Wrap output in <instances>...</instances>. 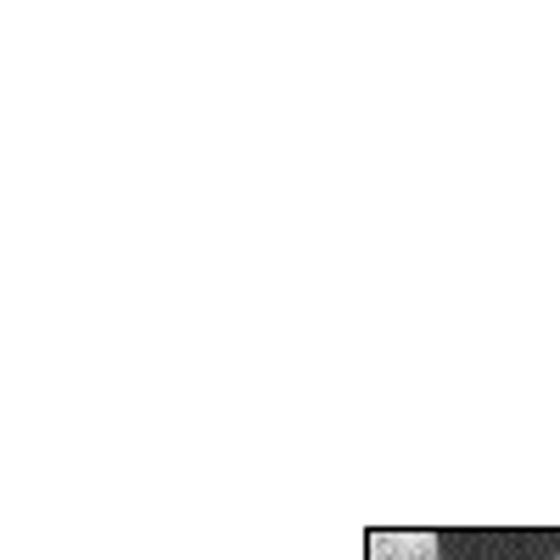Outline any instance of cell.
I'll return each mask as SVG.
<instances>
[{"instance_id":"cell-1","label":"cell","mask_w":560,"mask_h":560,"mask_svg":"<svg viewBox=\"0 0 560 560\" xmlns=\"http://www.w3.org/2000/svg\"><path fill=\"white\" fill-rule=\"evenodd\" d=\"M438 560H560V527H448Z\"/></svg>"}]
</instances>
